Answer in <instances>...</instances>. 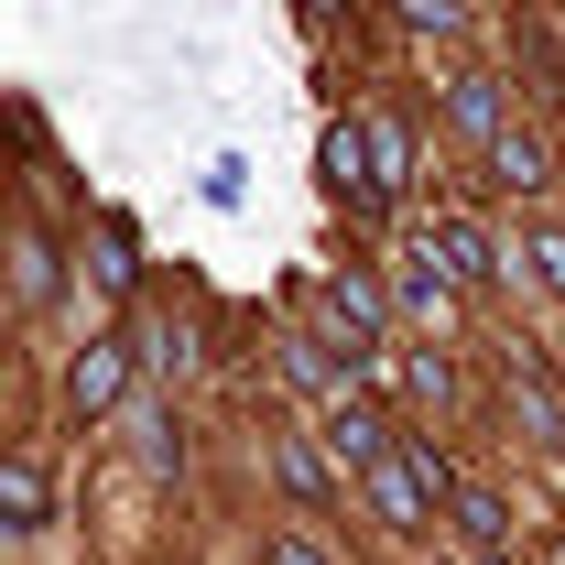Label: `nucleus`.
<instances>
[{"label": "nucleus", "mask_w": 565, "mask_h": 565, "mask_svg": "<svg viewBox=\"0 0 565 565\" xmlns=\"http://www.w3.org/2000/svg\"><path fill=\"white\" fill-rule=\"evenodd\" d=\"M22 294H33V305L55 294V250H44V228H22Z\"/></svg>", "instance_id": "nucleus-10"}, {"label": "nucleus", "mask_w": 565, "mask_h": 565, "mask_svg": "<svg viewBox=\"0 0 565 565\" xmlns=\"http://www.w3.org/2000/svg\"><path fill=\"white\" fill-rule=\"evenodd\" d=\"M0 511H11L22 533L44 522V457H11V468H0Z\"/></svg>", "instance_id": "nucleus-8"}, {"label": "nucleus", "mask_w": 565, "mask_h": 565, "mask_svg": "<svg viewBox=\"0 0 565 565\" xmlns=\"http://www.w3.org/2000/svg\"><path fill=\"white\" fill-rule=\"evenodd\" d=\"M239 196H250V163H239V152H217V163H207V207H239Z\"/></svg>", "instance_id": "nucleus-11"}, {"label": "nucleus", "mask_w": 565, "mask_h": 565, "mask_svg": "<svg viewBox=\"0 0 565 565\" xmlns=\"http://www.w3.org/2000/svg\"><path fill=\"white\" fill-rule=\"evenodd\" d=\"M446 120H457V131L490 152V141L511 131V120H500V76H457V87H446Z\"/></svg>", "instance_id": "nucleus-4"}, {"label": "nucleus", "mask_w": 565, "mask_h": 565, "mask_svg": "<svg viewBox=\"0 0 565 565\" xmlns=\"http://www.w3.org/2000/svg\"><path fill=\"white\" fill-rule=\"evenodd\" d=\"M457 533H468L479 555H500V544H511V511H500V490H457Z\"/></svg>", "instance_id": "nucleus-7"}, {"label": "nucleus", "mask_w": 565, "mask_h": 565, "mask_svg": "<svg viewBox=\"0 0 565 565\" xmlns=\"http://www.w3.org/2000/svg\"><path fill=\"white\" fill-rule=\"evenodd\" d=\"M327 446H338V457H349L359 479H370V468H381V457H392L403 435H392V424L370 414V403H349V392H338V414H327Z\"/></svg>", "instance_id": "nucleus-2"}, {"label": "nucleus", "mask_w": 565, "mask_h": 565, "mask_svg": "<svg viewBox=\"0 0 565 565\" xmlns=\"http://www.w3.org/2000/svg\"><path fill=\"white\" fill-rule=\"evenodd\" d=\"M370 163H381V207H392V196H403V163H414L403 120H370Z\"/></svg>", "instance_id": "nucleus-9"}, {"label": "nucleus", "mask_w": 565, "mask_h": 565, "mask_svg": "<svg viewBox=\"0 0 565 565\" xmlns=\"http://www.w3.org/2000/svg\"><path fill=\"white\" fill-rule=\"evenodd\" d=\"M120 381H131V349H120V338H98V349L76 359L66 403H76V414H109V403H120Z\"/></svg>", "instance_id": "nucleus-3"}, {"label": "nucleus", "mask_w": 565, "mask_h": 565, "mask_svg": "<svg viewBox=\"0 0 565 565\" xmlns=\"http://www.w3.org/2000/svg\"><path fill=\"white\" fill-rule=\"evenodd\" d=\"M282 479H294V500H327V468H316V446H282Z\"/></svg>", "instance_id": "nucleus-12"}, {"label": "nucleus", "mask_w": 565, "mask_h": 565, "mask_svg": "<svg viewBox=\"0 0 565 565\" xmlns=\"http://www.w3.org/2000/svg\"><path fill=\"white\" fill-rule=\"evenodd\" d=\"M424 468H414V435H403V446H392V457H381V468H370V511H381V522H392V533H424Z\"/></svg>", "instance_id": "nucleus-1"}, {"label": "nucleus", "mask_w": 565, "mask_h": 565, "mask_svg": "<svg viewBox=\"0 0 565 565\" xmlns=\"http://www.w3.org/2000/svg\"><path fill=\"white\" fill-rule=\"evenodd\" d=\"M533 262H544V282L565 294V228H544V239H533Z\"/></svg>", "instance_id": "nucleus-14"}, {"label": "nucleus", "mask_w": 565, "mask_h": 565, "mask_svg": "<svg viewBox=\"0 0 565 565\" xmlns=\"http://www.w3.org/2000/svg\"><path fill=\"white\" fill-rule=\"evenodd\" d=\"M479 565H500V555H479Z\"/></svg>", "instance_id": "nucleus-16"}, {"label": "nucleus", "mask_w": 565, "mask_h": 565, "mask_svg": "<svg viewBox=\"0 0 565 565\" xmlns=\"http://www.w3.org/2000/svg\"><path fill=\"white\" fill-rule=\"evenodd\" d=\"M435 262H446V282H490V273H500L490 239H479L468 217H446V228H435Z\"/></svg>", "instance_id": "nucleus-6"}, {"label": "nucleus", "mask_w": 565, "mask_h": 565, "mask_svg": "<svg viewBox=\"0 0 565 565\" xmlns=\"http://www.w3.org/2000/svg\"><path fill=\"white\" fill-rule=\"evenodd\" d=\"M479 163H490V185H500V196H533V185H544V141H533V131H500Z\"/></svg>", "instance_id": "nucleus-5"}, {"label": "nucleus", "mask_w": 565, "mask_h": 565, "mask_svg": "<svg viewBox=\"0 0 565 565\" xmlns=\"http://www.w3.org/2000/svg\"><path fill=\"white\" fill-rule=\"evenodd\" d=\"M305 11H338V0H305Z\"/></svg>", "instance_id": "nucleus-15"}, {"label": "nucleus", "mask_w": 565, "mask_h": 565, "mask_svg": "<svg viewBox=\"0 0 565 565\" xmlns=\"http://www.w3.org/2000/svg\"><path fill=\"white\" fill-rule=\"evenodd\" d=\"M262 565H327V555H316L305 533H273V544H262Z\"/></svg>", "instance_id": "nucleus-13"}]
</instances>
